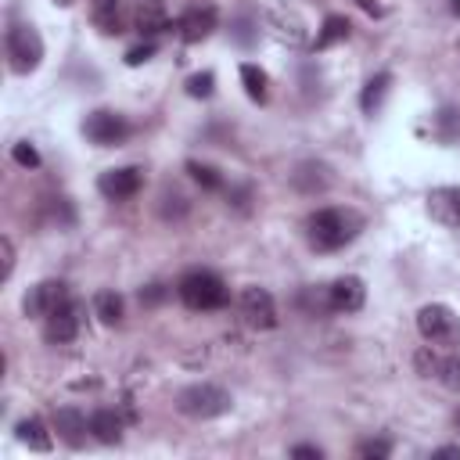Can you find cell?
<instances>
[{"label": "cell", "instance_id": "cell-8", "mask_svg": "<svg viewBox=\"0 0 460 460\" xmlns=\"http://www.w3.org/2000/svg\"><path fill=\"white\" fill-rule=\"evenodd\" d=\"M83 302H75V298H68L65 305H58L47 320H43V338L50 341V345H65V341H75L79 338V331H83Z\"/></svg>", "mask_w": 460, "mask_h": 460}, {"label": "cell", "instance_id": "cell-2", "mask_svg": "<svg viewBox=\"0 0 460 460\" xmlns=\"http://www.w3.org/2000/svg\"><path fill=\"white\" fill-rule=\"evenodd\" d=\"M176 295L194 313H208V309H219V305L230 302V291H226L223 277H216L212 270H190V273H183L180 284H176Z\"/></svg>", "mask_w": 460, "mask_h": 460}, {"label": "cell", "instance_id": "cell-24", "mask_svg": "<svg viewBox=\"0 0 460 460\" xmlns=\"http://www.w3.org/2000/svg\"><path fill=\"white\" fill-rule=\"evenodd\" d=\"M93 313H97L101 323L115 327V323L122 320V295H119V291H97V295H93Z\"/></svg>", "mask_w": 460, "mask_h": 460}, {"label": "cell", "instance_id": "cell-14", "mask_svg": "<svg viewBox=\"0 0 460 460\" xmlns=\"http://www.w3.org/2000/svg\"><path fill=\"white\" fill-rule=\"evenodd\" d=\"M424 208L435 223L460 230V187H431L424 198Z\"/></svg>", "mask_w": 460, "mask_h": 460}, {"label": "cell", "instance_id": "cell-11", "mask_svg": "<svg viewBox=\"0 0 460 460\" xmlns=\"http://www.w3.org/2000/svg\"><path fill=\"white\" fill-rule=\"evenodd\" d=\"M266 29H270L280 43H288V47H302V43H305V22H302V14H298L295 7H288V4H277V7L266 11Z\"/></svg>", "mask_w": 460, "mask_h": 460}, {"label": "cell", "instance_id": "cell-31", "mask_svg": "<svg viewBox=\"0 0 460 460\" xmlns=\"http://www.w3.org/2000/svg\"><path fill=\"white\" fill-rule=\"evenodd\" d=\"M11 158H14L18 165H25V169H36V165H40V151H36L29 140L14 144V147H11Z\"/></svg>", "mask_w": 460, "mask_h": 460}, {"label": "cell", "instance_id": "cell-27", "mask_svg": "<svg viewBox=\"0 0 460 460\" xmlns=\"http://www.w3.org/2000/svg\"><path fill=\"white\" fill-rule=\"evenodd\" d=\"M413 367H417L420 377H435V370H438V352H435V345L417 349V352H413Z\"/></svg>", "mask_w": 460, "mask_h": 460}, {"label": "cell", "instance_id": "cell-18", "mask_svg": "<svg viewBox=\"0 0 460 460\" xmlns=\"http://www.w3.org/2000/svg\"><path fill=\"white\" fill-rule=\"evenodd\" d=\"M14 435H18L22 446H29V449H36V453H47V449L54 446V438H50V431H47V424H43L40 417L18 420V424H14Z\"/></svg>", "mask_w": 460, "mask_h": 460}, {"label": "cell", "instance_id": "cell-12", "mask_svg": "<svg viewBox=\"0 0 460 460\" xmlns=\"http://www.w3.org/2000/svg\"><path fill=\"white\" fill-rule=\"evenodd\" d=\"M216 22H219V11L212 4H194V7L183 11V18L176 22V29H180L183 43H201V40L212 36Z\"/></svg>", "mask_w": 460, "mask_h": 460}, {"label": "cell", "instance_id": "cell-10", "mask_svg": "<svg viewBox=\"0 0 460 460\" xmlns=\"http://www.w3.org/2000/svg\"><path fill=\"white\" fill-rule=\"evenodd\" d=\"M68 298H72V295H68L65 280H40L36 288H29L22 309H25V316H40V320H47V316H50L58 305H65Z\"/></svg>", "mask_w": 460, "mask_h": 460}, {"label": "cell", "instance_id": "cell-15", "mask_svg": "<svg viewBox=\"0 0 460 460\" xmlns=\"http://www.w3.org/2000/svg\"><path fill=\"white\" fill-rule=\"evenodd\" d=\"M133 29L140 36H158L169 29V14H165V4L162 0H140L137 11H133Z\"/></svg>", "mask_w": 460, "mask_h": 460}, {"label": "cell", "instance_id": "cell-17", "mask_svg": "<svg viewBox=\"0 0 460 460\" xmlns=\"http://www.w3.org/2000/svg\"><path fill=\"white\" fill-rule=\"evenodd\" d=\"M90 18L104 36L122 32V0H90Z\"/></svg>", "mask_w": 460, "mask_h": 460}, {"label": "cell", "instance_id": "cell-40", "mask_svg": "<svg viewBox=\"0 0 460 460\" xmlns=\"http://www.w3.org/2000/svg\"><path fill=\"white\" fill-rule=\"evenodd\" d=\"M456 428H460V410H456Z\"/></svg>", "mask_w": 460, "mask_h": 460}, {"label": "cell", "instance_id": "cell-30", "mask_svg": "<svg viewBox=\"0 0 460 460\" xmlns=\"http://www.w3.org/2000/svg\"><path fill=\"white\" fill-rule=\"evenodd\" d=\"M435 122L442 126V129H435V137H438V140H453V133H456V126H460V111L446 108V111L435 115Z\"/></svg>", "mask_w": 460, "mask_h": 460}, {"label": "cell", "instance_id": "cell-13", "mask_svg": "<svg viewBox=\"0 0 460 460\" xmlns=\"http://www.w3.org/2000/svg\"><path fill=\"white\" fill-rule=\"evenodd\" d=\"M367 302V288L359 277H338L327 284V309L331 313H356Z\"/></svg>", "mask_w": 460, "mask_h": 460}, {"label": "cell", "instance_id": "cell-41", "mask_svg": "<svg viewBox=\"0 0 460 460\" xmlns=\"http://www.w3.org/2000/svg\"><path fill=\"white\" fill-rule=\"evenodd\" d=\"M456 54H460V47H456Z\"/></svg>", "mask_w": 460, "mask_h": 460}, {"label": "cell", "instance_id": "cell-4", "mask_svg": "<svg viewBox=\"0 0 460 460\" xmlns=\"http://www.w3.org/2000/svg\"><path fill=\"white\" fill-rule=\"evenodd\" d=\"M417 331L428 345L435 349H453L460 345V316L446 302H428L417 309Z\"/></svg>", "mask_w": 460, "mask_h": 460}, {"label": "cell", "instance_id": "cell-34", "mask_svg": "<svg viewBox=\"0 0 460 460\" xmlns=\"http://www.w3.org/2000/svg\"><path fill=\"white\" fill-rule=\"evenodd\" d=\"M0 252H4V270H0V277L7 280V277L14 273V244H11V237L0 241Z\"/></svg>", "mask_w": 460, "mask_h": 460}, {"label": "cell", "instance_id": "cell-25", "mask_svg": "<svg viewBox=\"0 0 460 460\" xmlns=\"http://www.w3.org/2000/svg\"><path fill=\"white\" fill-rule=\"evenodd\" d=\"M435 381H442L449 392H460V352L438 356V370H435Z\"/></svg>", "mask_w": 460, "mask_h": 460}, {"label": "cell", "instance_id": "cell-3", "mask_svg": "<svg viewBox=\"0 0 460 460\" xmlns=\"http://www.w3.org/2000/svg\"><path fill=\"white\" fill-rule=\"evenodd\" d=\"M230 406H234L230 392H226L223 385H212V381L187 385V388L176 395V410H180L183 417H194V420H212V417H223Z\"/></svg>", "mask_w": 460, "mask_h": 460}, {"label": "cell", "instance_id": "cell-38", "mask_svg": "<svg viewBox=\"0 0 460 460\" xmlns=\"http://www.w3.org/2000/svg\"><path fill=\"white\" fill-rule=\"evenodd\" d=\"M449 11H453V14L460 18V0H449Z\"/></svg>", "mask_w": 460, "mask_h": 460}, {"label": "cell", "instance_id": "cell-6", "mask_svg": "<svg viewBox=\"0 0 460 460\" xmlns=\"http://www.w3.org/2000/svg\"><path fill=\"white\" fill-rule=\"evenodd\" d=\"M83 133L97 147H115V144H122L129 137V122H126V115H119L111 108H97V111H90L83 119Z\"/></svg>", "mask_w": 460, "mask_h": 460}, {"label": "cell", "instance_id": "cell-33", "mask_svg": "<svg viewBox=\"0 0 460 460\" xmlns=\"http://www.w3.org/2000/svg\"><path fill=\"white\" fill-rule=\"evenodd\" d=\"M151 54H155V43H140V47H129V50H126V65H133V68H137V65H144Z\"/></svg>", "mask_w": 460, "mask_h": 460}, {"label": "cell", "instance_id": "cell-22", "mask_svg": "<svg viewBox=\"0 0 460 460\" xmlns=\"http://www.w3.org/2000/svg\"><path fill=\"white\" fill-rule=\"evenodd\" d=\"M241 83H244V93H248L255 104H266V97H270V75H266L259 65L244 61V65H241Z\"/></svg>", "mask_w": 460, "mask_h": 460}, {"label": "cell", "instance_id": "cell-28", "mask_svg": "<svg viewBox=\"0 0 460 460\" xmlns=\"http://www.w3.org/2000/svg\"><path fill=\"white\" fill-rule=\"evenodd\" d=\"M388 453H392V442L388 438H367V442L356 446V456L359 460H385Z\"/></svg>", "mask_w": 460, "mask_h": 460}, {"label": "cell", "instance_id": "cell-36", "mask_svg": "<svg viewBox=\"0 0 460 460\" xmlns=\"http://www.w3.org/2000/svg\"><path fill=\"white\" fill-rule=\"evenodd\" d=\"M162 298H165V288H162V284L140 288V302H144V305H155V302H162Z\"/></svg>", "mask_w": 460, "mask_h": 460}, {"label": "cell", "instance_id": "cell-1", "mask_svg": "<svg viewBox=\"0 0 460 460\" xmlns=\"http://www.w3.org/2000/svg\"><path fill=\"white\" fill-rule=\"evenodd\" d=\"M363 230V216L356 208H316L309 219H305V237L316 252H338L345 248L349 241H356V234Z\"/></svg>", "mask_w": 460, "mask_h": 460}, {"label": "cell", "instance_id": "cell-9", "mask_svg": "<svg viewBox=\"0 0 460 460\" xmlns=\"http://www.w3.org/2000/svg\"><path fill=\"white\" fill-rule=\"evenodd\" d=\"M140 187H144V169L140 165H119V169H104L97 176V190L108 201H126V198L140 194Z\"/></svg>", "mask_w": 460, "mask_h": 460}, {"label": "cell", "instance_id": "cell-19", "mask_svg": "<svg viewBox=\"0 0 460 460\" xmlns=\"http://www.w3.org/2000/svg\"><path fill=\"white\" fill-rule=\"evenodd\" d=\"M291 183H295L302 194H316V190H323V187L331 183V176H327V169H323L320 162H302V165L291 172Z\"/></svg>", "mask_w": 460, "mask_h": 460}, {"label": "cell", "instance_id": "cell-7", "mask_svg": "<svg viewBox=\"0 0 460 460\" xmlns=\"http://www.w3.org/2000/svg\"><path fill=\"white\" fill-rule=\"evenodd\" d=\"M237 313H241L244 323L255 327V331L277 327V302H273V295H270L266 288H259V284H252V288H244V291L237 295Z\"/></svg>", "mask_w": 460, "mask_h": 460}, {"label": "cell", "instance_id": "cell-16", "mask_svg": "<svg viewBox=\"0 0 460 460\" xmlns=\"http://www.w3.org/2000/svg\"><path fill=\"white\" fill-rule=\"evenodd\" d=\"M54 431H58L68 446H83V438H86V431H90V420H86L79 410L61 406V410H54Z\"/></svg>", "mask_w": 460, "mask_h": 460}, {"label": "cell", "instance_id": "cell-20", "mask_svg": "<svg viewBox=\"0 0 460 460\" xmlns=\"http://www.w3.org/2000/svg\"><path fill=\"white\" fill-rule=\"evenodd\" d=\"M90 435L97 438V442H119L122 438V417L115 413V410H97V413H90Z\"/></svg>", "mask_w": 460, "mask_h": 460}, {"label": "cell", "instance_id": "cell-21", "mask_svg": "<svg viewBox=\"0 0 460 460\" xmlns=\"http://www.w3.org/2000/svg\"><path fill=\"white\" fill-rule=\"evenodd\" d=\"M349 29H352L349 18H341V14H327L323 25H320V32H316V40H313V50H327V47L349 40Z\"/></svg>", "mask_w": 460, "mask_h": 460}, {"label": "cell", "instance_id": "cell-32", "mask_svg": "<svg viewBox=\"0 0 460 460\" xmlns=\"http://www.w3.org/2000/svg\"><path fill=\"white\" fill-rule=\"evenodd\" d=\"M255 36H259V32H255V22H252V18H237V22H234V40H237L241 47H252Z\"/></svg>", "mask_w": 460, "mask_h": 460}, {"label": "cell", "instance_id": "cell-39", "mask_svg": "<svg viewBox=\"0 0 460 460\" xmlns=\"http://www.w3.org/2000/svg\"><path fill=\"white\" fill-rule=\"evenodd\" d=\"M54 4H58V7H72L75 0H54Z\"/></svg>", "mask_w": 460, "mask_h": 460}, {"label": "cell", "instance_id": "cell-5", "mask_svg": "<svg viewBox=\"0 0 460 460\" xmlns=\"http://www.w3.org/2000/svg\"><path fill=\"white\" fill-rule=\"evenodd\" d=\"M4 47H7V65H11L14 75H29V72H36L40 61H43V40H40V32H36L29 22L11 25Z\"/></svg>", "mask_w": 460, "mask_h": 460}, {"label": "cell", "instance_id": "cell-29", "mask_svg": "<svg viewBox=\"0 0 460 460\" xmlns=\"http://www.w3.org/2000/svg\"><path fill=\"white\" fill-rule=\"evenodd\" d=\"M212 86H216V75L212 72H194L187 79V93L190 97H212Z\"/></svg>", "mask_w": 460, "mask_h": 460}, {"label": "cell", "instance_id": "cell-26", "mask_svg": "<svg viewBox=\"0 0 460 460\" xmlns=\"http://www.w3.org/2000/svg\"><path fill=\"white\" fill-rule=\"evenodd\" d=\"M187 172H190V180L201 183L205 190H223V176H219L216 165H208V162H187Z\"/></svg>", "mask_w": 460, "mask_h": 460}, {"label": "cell", "instance_id": "cell-35", "mask_svg": "<svg viewBox=\"0 0 460 460\" xmlns=\"http://www.w3.org/2000/svg\"><path fill=\"white\" fill-rule=\"evenodd\" d=\"M291 456H298V460H320L323 449L313 446V442H298V446H291Z\"/></svg>", "mask_w": 460, "mask_h": 460}, {"label": "cell", "instance_id": "cell-23", "mask_svg": "<svg viewBox=\"0 0 460 460\" xmlns=\"http://www.w3.org/2000/svg\"><path fill=\"white\" fill-rule=\"evenodd\" d=\"M388 86H392V75H388V72L370 75V79H367V86H363V93H359V108H363L367 115H374V111L381 108V101H385Z\"/></svg>", "mask_w": 460, "mask_h": 460}, {"label": "cell", "instance_id": "cell-37", "mask_svg": "<svg viewBox=\"0 0 460 460\" xmlns=\"http://www.w3.org/2000/svg\"><path fill=\"white\" fill-rule=\"evenodd\" d=\"M431 456H442V460H446V456H460V446H442V449H435Z\"/></svg>", "mask_w": 460, "mask_h": 460}]
</instances>
